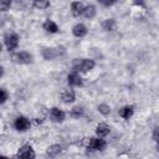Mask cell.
<instances>
[{
	"label": "cell",
	"instance_id": "obj_11",
	"mask_svg": "<svg viewBox=\"0 0 159 159\" xmlns=\"http://www.w3.org/2000/svg\"><path fill=\"white\" fill-rule=\"evenodd\" d=\"M61 99L65 103H72L75 101V92L72 89H65L61 93Z\"/></svg>",
	"mask_w": 159,
	"mask_h": 159
},
{
	"label": "cell",
	"instance_id": "obj_17",
	"mask_svg": "<svg viewBox=\"0 0 159 159\" xmlns=\"http://www.w3.org/2000/svg\"><path fill=\"white\" fill-rule=\"evenodd\" d=\"M61 145H58V144H53V145H51V147H48L47 148V155L48 157H57L60 153H61Z\"/></svg>",
	"mask_w": 159,
	"mask_h": 159
},
{
	"label": "cell",
	"instance_id": "obj_24",
	"mask_svg": "<svg viewBox=\"0 0 159 159\" xmlns=\"http://www.w3.org/2000/svg\"><path fill=\"white\" fill-rule=\"evenodd\" d=\"M114 1L116 0H98V2L102 4V5H104V6H111V5L114 4Z\"/></svg>",
	"mask_w": 159,
	"mask_h": 159
},
{
	"label": "cell",
	"instance_id": "obj_10",
	"mask_svg": "<svg viewBox=\"0 0 159 159\" xmlns=\"http://www.w3.org/2000/svg\"><path fill=\"white\" fill-rule=\"evenodd\" d=\"M83 5L80 2V1H73L71 4V12L73 16H80L83 14Z\"/></svg>",
	"mask_w": 159,
	"mask_h": 159
},
{
	"label": "cell",
	"instance_id": "obj_14",
	"mask_svg": "<svg viewBox=\"0 0 159 159\" xmlns=\"http://www.w3.org/2000/svg\"><path fill=\"white\" fill-rule=\"evenodd\" d=\"M42 27H43V30H46L47 32H51V34H55V32L58 31V26H57L52 20H46V21L43 22Z\"/></svg>",
	"mask_w": 159,
	"mask_h": 159
},
{
	"label": "cell",
	"instance_id": "obj_5",
	"mask_svg": "<svg viewBox=\"0 0 159 159\" xmlns=\"http://www.w3.org/2000/svg\"><path fill=\"white\" fill-rule=\"evenodd\" d=\"M12 60L17 63H30L32 60V56L26 51H21V52L12 55Z\"/></svg>",
	"mask_w": 159,
	"mask_h": 159
},
{
	"label": "cell",
	"instance_id": "obj_18",
	"mask_svg": "<svg viewBox=\"0 0 159 159\" xmlns=\"http://www.w3.org/2000/svg\"><path fill=\"white\" fill-rule=\"evenodd\" d=\"M83 15L87 17V19H93L94 15H96V7L93 5H87L84 9H83Z\"/></svg>",
	"mask_w": 159,
	"mask_h": 159
},
{
	"label": "cell",
	"instance_id": "obj_7",
	"mask_svg": "<svg viewBox=\"0 0 159 159\" xmlns=\"http://www.w3.org/2000/svg\"><path fill=\"white\" fill-rule=\"evenodd\" d=\"M50 117H51V119H52L53 122L61 123V122H63V119H65V112H62V111L58 109L57 107H53V108L50 109Z\"/></svg>",
	"mask_w": 159,
	"mask_h": 159
},
{
	"label": "cell",
	"instance_id": "obj_23",
	"mask_svg": "<svg viewBox=\"0 0 159 159\" xmlns=\"http://www.w3.org/2000/svg\"><path fill=\"white\" fill-rule=\"evenodd\" d=\"M1 98H0V102L1 103H5V101L7 99V93H6V91H5V88H1Z\"/></svg>",
	"mask_w": 159,
	"mask_h": 159
},
{
	"label": "cell",
	"instance_id": "obj_16",
	"mask_svg": "<svg viewBox=\"0 0 159 159\" xmlns=\"http://www.w3.org/2000/svg\"><path fill=\"white\" fill-rule=\"evenodd\" d=\"M102 27L106 31H113L116 29V21H114V19H107V20H104L102 22Z\"/></svg>",
	"mask_w": 159,
	"mask_h": 159
},
{
	"label": "cell",
	"instance_id": "obj_19",
	"mask_svg": "<svg viewBox=\"0 0 159 159\" xmlns=\"http://www.w3.org/2000/svg\"><path fill=\"white\" fill-rule=\"evenodd\" d=\"M71 116H72L73 118H80V117H82V116H83V108L80 107V106L73 107V108L71 109Z\"/></svg>",
	"mask_w": 159,
	"mask_h": 159
},
{
	"label": "cell",
	"instance_id": "obj_15",
	"mask_svg": "<svg viewBox=\"0 0 159 159\" xmlns=\"http://www.w3.org/2000/svg\"><path fill=\"white\" fill-rule=\"evenodd\" d=\"M58 55V52L56 51V48H43L42 51V56L45 60H52Z\"/></svg>",
	"mask_w": 159,
	"mask_h": 159
},
{
	"label": "cell",
	"instance_id": "obj_21",
	"mask_svg": "<svg viewBox=\"0 0 159 159\" xmlns=\"http://www.w3.org/2000/svg\"><path fill=\"white\" fill-rule=\"evenodd\" d=\"M98 111H99V113L107 116V114L111 113V107H109L108 104H106V103H102V104L98 106Z\"/></svg>",
	"mask_w": 159,
	"mask_h": 159
},
{
	"label": "cell",
	"instance_id": "obj_12",
	"mask_svg": "<svg viewBox=\"0 0 159 159\" xmlns=\"http://www.w3.org/2000/svg\"><path fill=\"white\" fill-rule=\"evenodd\" d=\"M109 132H111V128L106 123H99L96 128V133L98 137H106L109 134Z\"/></svg>",
	"mask_w": 159,
	"mask_h": 159
},
{
	"label": "cell",
	"instance_id": "obj_20",
	"mask_svg": "<svg viewBox=\"0 0 159 159\" xmlns=\"http://www.w3.org/2000/svg\"><path fill=\"white\" fill-rule=\"evenodd\" d=\"M34 5L37 9H46V7H48L50 1L48 0H34Z\"/></svg>",
	"mask_w": 159,
	"mask_h": 159
},
{
	"label": "cell",
	"instance_id": "obj_22",
	"mask_svg": "<svg viewBox=\"0 0 159 159\" xmlns=\"http://www.w3.org/2000/svg\"><path fill=\"white\" fill-rule=\"evenodd\" d=\"M10 5H11V0H0L1 11H7L10 9Z\"/></svg>",
	"mask_w": 159,
	"mask_h": 159
},
{
	"label": "cell",
	"instance_id": "obj_1",
	"mask_svg": "<svg viewBox=\"0 0 159 159\" xmlns=\"http://www.w3.org/2000/svg\"><path fill=\"white\" fill-rule=\"evenodd\" d=\"M94 67V61L93 60H88V58H82V60H78L76 61L75 63V68L76 71H80V72H88L91 70H93Z\"/></svg>",
	"mask_w": 159,
	"mask_h": 159
},
{
	"label": "cell",
	"instance_id": "obj_3",
	"mask_svg": "<svg viewBox=\"0 0 159 159\" xmlns=\"http://www.w3.org/2000/svg\"><path fill=\"white\" fill-rule=\"evenodd\" d=\"M106 145H107L106 140L102 139V137H99V138H89V142H88V145L87 147L91 150L98 152V150H103L106 148Z\"/></svg>",
	"mask_w": 159,
	"mask_h": 159
},
{
	"label": "cell",
	"instance_id": "obj_4",
	"mask_svg": "<svg viewBox=\"0 0 159 159\" xmlns=\"http://www.w3.org/2000/svg\"><path fill=\"white\" fill-rule=\"evenodd\" d=\"M30 120L26 118V117H22V116H20V117H17L16 119H15V122H14V127H15V129L16 130H19V132H25V130H27L29 128H30Z\"/></svg>",
	"mask_w": 159,
	"mask_h": 159
},
{
	"label": "cell",
	"instance_id": "obj_6",
	"mask_svg": "<svg viewBox=\"0 0 159 159\" xmlns=\"http://www.w3.org/2000/svg\"><path fill=\"white\" fill-rule=\"evenodd\" d=\"M17 157H20V158H26V159L35 158V152H34V149H32L31 145L25 144V145H22V147L19 149Z\"/></svg>",
	"mask_w": 159,
	"mask_h": 159
},
{
	"label": "cell",
	"instance_id": "obj_9",
	"mask_svg": "<svg viewBox=\"0 0 159 159\" xmlns=\"http://www.w3.org/2000/svg\"><path fill=\"white\" fill-rule=\"evenodd\" d=\"M67 82H68L70 86H76V87H78V86L82 84V78L80 77V75H78L77 72H73V73H70V75L67 76Z\"/></svg>",
	"mask_w": 159,
	"mask_h": 159
},
{
	"label": "cell",
	"instance_id": "obj_13",
	"mask_svg": "<svg viewBox=\"0 0 159 159\" xmlns=\"http://www.w3.org/2000/svg\"><path fill=\"white\" fill-rule=\"evenodd\" d=\"M133 112H134V109H133L132 106H125V107L120 108L118 113H119V116H120L123 119H129V118L133 116Z\"/></svg>",
	"mask_w": 159,
	"mask_h": 159
},
{
	"label": "cell",
	"instance_id": "obj_2",
	"mask_svg": "<svg viewBox=\"0 0 159 159\" xmlns=\"http://www.w3.org/2000/svg\"><path fill=\"white\" fill-rule=\"evenodd\" d=\"M4 43L9 51H12L19 46V36L16 34H6L4 37Z\"/></svg>",
	"mask_w": 159,
	"mask_h": 159
},
{
	"label": "cell",
	"instance_id": "obj_8",
	"mask_svg": "<svg viewBox=\"0 0 159 159\" xmlns=\"http://www.w3.org/2000/svg\"><path fill=\"white\" fill-rule=\"evenodd\" d=\"M72 34L76 37H83L87 35V27L83 24H77L72 27Z\"/></svg>",
	"mask_w": 159,
	"mask_h": 159
},
{
	"label": "cell",
	"instance_id": "obj_25",
	"mask_svg": "<svg viewBox=\"0 0 159 159\" xmlns=\"http://www.w3.org/2000/svg\"><path fill=\"white\" fill-rule=\"evenodd\" d=\"M153 139H154L157 143L159 142V127L154 129V132H153Z\"/></svg>",
	"mask_w": 159,
	"mask_h": 159
},
{
	"label": "cell",
	"instance_id": "obj_26",
	"mask_svg": "<svg viewBox=\"0 0 159 159\" xmlns=\"http://www.w3.org/2000/svg\"><path fill=\"white\" fill-rule=\"evenodd\" d=\"M144 0H135V4H143Z\"/></svg>",
	"mask_w": 159,
	"mask_h": 159
},
{
	"label": "cell",
	"instance_id": "obj_27",
	"mask_svg": "<svg viewBox=\"0 0 159 159\" xmlns=\"http://www.w3.org/2000/svg\"><path fill=\"white\" fill-rule=\"evenodd\" d=\"M157 149H158V152H159V142H158V145H157Z\"/></svg>",
	"mask_w": 159,
	"mask_h": 159
}]
</instances>
